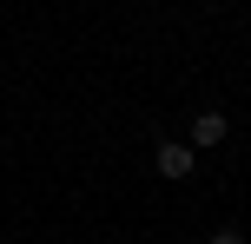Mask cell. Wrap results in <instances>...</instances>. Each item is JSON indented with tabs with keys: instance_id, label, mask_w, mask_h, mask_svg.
Segmentation results:
<instances>
[{
	"instance_id": "2",
	"label": "cell",
	"mask_w": 251,
	"mask_h": 244,
	"mask_svg": "<svg viewBox=\"0 0 251 244\" xmlns=\"http://www.w3.org/2000/svg\"><path fill=\"white\" fill-rule=\"evenodd\" d=\"M192 165H199V152H192L185 139H165L159 145V178H192Z\"/></svg>"
},
{
	"instance_id": "3",
	"label": "cell",
	"mask_w": 251,
	"mask_h": 244,
	"mask_svg": "<svg viewBox=\"0 0 251 244\" xmlns=\"http://www.w3.org/2000/svg\"><path fill=\"white\" fill-rule=\"evenodd\" d=\"M205 244H245V231H231V224H225V231H212Z\"/></svg>"
},
{
	"instance_id": "1",
	"label": "cell",
	"mask_w": 251,
	"mask_h": 244,
	"mask_svg": "<svg viewBox=\"0 0 251 244\" xmlns=\"http://www.w3.org/2000/svg\"><path fill=\"white\" fill-rule=\"evenodd\" d=\"M225 132H231V126H225V112L212 106V112L192 119V139H185V145H192V152H212V145H225Z\"/></svg>"
}]
</instances>
